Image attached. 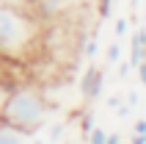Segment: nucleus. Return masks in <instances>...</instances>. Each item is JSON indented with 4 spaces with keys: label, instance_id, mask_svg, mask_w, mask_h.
Instances as JSON below:
<instances>
[{
    "label": "nucleus",
    "instance_id": "39448f33",
    "mask_svg": "<svg viewBox=\"0 0 146 144\" xmlns=\"http://www.w3.org/2000/svg\"><path fill=\"white\" fill-rule=\"evenodd\" d=\"M143 50H146V25L138 28L135 36H132V47H130V64L132 67L143 61Z\"/></svg>",
    "mask_w": 146,
    "mask_h": 144
},
{
    "label": "nucleus",
    "instance_id": "9d476101",
    "mask_svg": "<svg viewBox=\"0 0 146 144\" xmlns=\"http://www.w3.org/2000/svg\"><path fill=\"white\" fill-rule=\"evenodd\" d=\"M80 128H83V136H88V130L94 128V114H83V122H80Z\"/></svg>",
    "mask_w": 146,
    "mask_h": 144
},
{
    "label": "nucleus",
    "instance_id": "412c9836",
    "mask_svg": "<svg viewBox=\"0 0 146 144\" xmlns=\"http://www.w3.org/2000/svg\"><path fill=\"white\" fill-rule=\"evenodd\" d=\"M141 8V0H130V11H138Z\"/></svg>",
    "mask_w": 146,
    "mask_h": 144
},
{
    "label": "nucleus",
    "instance_id": "7ed1b4c3",
    "mask_svg": "<svg viewBox=\"0 0 146 144\" xmlns=\"http://www.w3.org/2000/svg\"><path fill=\"white\" fill-rule=\"evenodd\" d=\"M102 86H105V72L99 69V67H91L80 80V92L86 100H99L102 94Z\"/></svg>",
    "mask_w": 146,
    "mask_h": 144
},
{
    "label": "nucleus",
    "instance_id": "a211bd4d",
    "mask_svg": "<svg viewBox=\"0 0 146 144\" xmlns=\"http://www.w3.org/2000/svg\"><path fill=\"white\" fill-rule=\"evenodd\" d=\"M105 141H108V144H119V141H121V136H119V133H110Z\"/></svg>",
    "mask_w": 146,
    "mask_h": 144
},
{
    "label": "nucleus",
    "instance_id": "ddd939ff",
    "mask_svg": "<svg viewBox=\"0 0 146 144\" xmlns=\"http://www.w3.org/2000/svg\"><path fill=\"white\" fill-rule=\"evenodd\" d=\"M127 28H130V25H127V20H124V17H119V20H116V36H124V33H127Z\"/></svg>",
    "mask_w": 146,
    "mask_h": 144
},
{
    "label": "nucleus",
    "instance_id": "4468645a",
    "mask_svg": "<svg viewBox=\"0 0 146 144\" xmlns=\"http://www.w3.org/2000/svg\"><path fill=\"white\" fill-rule=\"evenodd\" d=\"M3 6H31L33 0H0Z\"/></svg>",
    "mask_w": 146,
    "mask_h": 144
},
{
    "label": "nucleus",
    "instance_id": "20e7f679",
    "mask_svg": "<svg viewBox=\"0 0 146 144\" xmlns=\"http://www.w3.org/2000/svg\"><path fill=\"white\" fill-rule=\"evenodd\" d=\"M19 141H31V133L11 122H0V144H19Z\"/></svg>",
    "mask_w": 146,
    "mask_h": 144
},
{
    "label": "nucleus",
    "instance_id": "6ab92c4d",
    "mask_svg": "<svg viewBox=\"0 0 146 144\" xmlns=\"http://www.w3.org/2000/svg\"><path fill=\"white\" fill-rule=\"evenodd\" d=\"M108 105H110V108H119V105H121V100H119V97H110V100H108Z\"/></svg>",
    "mask_w": 146,
    "mask_h": 144
},
{
    "label": "nucleus",
    "instance_id": "9b49d317",
    "mask_svg": "<svg viewBox=\"0 0 146 144\" xmlns=\"http://www.w3.org/2000/svg\"><path fill=\"white\" fill-rule=\"evenodd\" d=\"M97 53H99L97 36H91V42H88V44H86V56H88V58H94V56H97Z\"/></svg>",
    "mask_w": 146,
    "mask_h": 144
},
{
    "label": "nucleus",
    "instance_id": "2eb2a0df",
    "mask_svg": "<svg viewBox=\"0 0 146 144\" xmlns=\"http://www.w3.org/2000/svg\"><path fill=\"white\" fill-rule=\"evenodd\" d=\"M138 67V78H141V83L146 86V61H141V64H135Z\"/></svg>",
    "mask_w": 146,
    "mask_h": 144
},
{
    "label": "nucleus",
    "instance_id": "423d86ee",
    "mask_svg": "<svg viewBox=\"0 0 146 144\" xmlns=\"http://www.w3.org/2000/svg\"><path fill=\"white\" fill-rule=\"evenodd\" d=\"M72 3H77V0H33L31 6H36V8H39V14L52 17V14H58V11L69 8Z\"/></svg>",
    "mask_w": 146,
    "mask_h": 144
},
{
    "label": "nucleus",
    "instance_id": "f03ea898",
    "mask_svg": "<svg viewBox=\"0 0 146 144\" xmlns=\"http://www.w3.org/2000/svg\"><path fill=\"white\" fill-rule=\"evenodd\" d=\"M50 111L52 108L44 100V92L39 86L22 83V86L8 89L6 100H3V108H0V116H3V122H11V125L28 130L33 136L39 128H44V122L50 119Z\"/></svg>",
    "mask_w": 146,
    "mask_h": 144
},
{
    "label": "nucleus",
    "instance_id": "f8f14e48",
    "mask_svg": "<svg viewBox=\"0 0 146 144\" xmlns=\"http://www.w3.org/2000/svg\"><path fill=\"white\" fill-rule=\"evenodd\" d=\"M110 6H113V0H99V17H102V20L110 17Z\"/></svg>",
    "mask_w": 146,
    "mask_h": 144
},
{
    "label": "nucleus",
    "instance_id": "4be33fe9",
    "mask_svg": "<svg viewBox=\"0 0 146 144\" xmlns=\"http://www.w3.org/2000/svg\"><path fill=\"white\" fill-rule=\"evenodd\" d=\"M0 122H3V116H0Z\"/></svg>",
    "mask_w": 146,
    "mask_h": 144
},
{
    "label": "nucleus",
    "instance_id": "1a4fd4ad",
    "mask_svg": "<svg viewBox=\"0 0 146 144\" xmlns=\"http://www.w3.org/2000/svg\"><path fill=\"white\" fill-rule=\"evenodd\" d=\"M8 89H11V80H8V78H3V72H0V108H3V100H6Z\"/></svg>",
    "mask_w": 146,
    "mask_h": 144
},
{
    "label": "nucleus",
    "instance_id": "f3484780",
    "mask_svg": "<svg viewBox=\"0 0 146 144\" xmlns=\"http://www.w3.org/2000/svg\"><path fill=\"white\" fill-rule=\"evenodd\" d=\"M135 133H146V119H138V122H135Z\"/></svg>",
    "mask_w": 146,
    "mask_h": 144
},
{
    "label": "nucleus",
    "instance_id": "dca6fc26",
    "mask_svg": "<svg viewBox=\"0 0 146 144\" xmlns=\"http://www.w3.org/2000/svg\"><path fill=\"white\" fill-rule=\"evenodd\" d=\"M130 67H132L130 61H124V64L119 67V78H127V75H130Z\"/></svg>",
    "mask_w": 146,
    "mask_h": 144
},
{
    "label": "nucleus",
    "instance_id": "f257e3e1",
    "mask_svg": "<svg viewBox=\"0 0 146 144\" xmlns=\"http://www.w3.org/2000/svg\"><path fill=\"white\" fill-rule=\"evenodd\" d=\"M41 22L25 6L0 3V58L3 61H28L39 50Z\"/></svg>",
    "mask_w": 146,
    "mask_h": 144
},
{
    "label": "nucleus",
    "instance_id": "6e6552de",
    "mask_svg": "<svg viewBox=\"0 0 146 144\" xmlns=\"http://www.w3.org/2000/svg\"><path fill=\"white\" fill-rule=\"evenodd\" d=\"M119 58H121V47H119V42H113V44L108 47V61H110V64H116Z\"/></svg>",
    "mask_w": 146,
    "mask_h": 144
},
{
    "label": "nucleus",
    "instance_id": "0eeeda50",
    "mask_svg": "<svg viewBox=\"0 0 146 144\" xmlns=\"http://www.w3.org/2000/svg\"><path fill=\"white\" fill-rule=\"evenodd\" d=\"M105 139H108V133H105L102 128H91V130H88V141H91V144H102Z\"/></svg>",
    "mask_w": 146,
    "mask_h": 144
},
{
    "label": "nucleus",
    "instance_id": "aec40b11",
    "mask_svg": "<svg viewBox=\"0 0 146 144\" xmlns=\"http://www.w3.org/2000/svg\"><path fill=\"white\" fill-rule=\"evenodd\" d=\"M127 103H130V105H138V94H135V92H130V97H127Z\"/></svg>",
    "mask_w": 146,
    "mask_h": 144
}]
</instances>
